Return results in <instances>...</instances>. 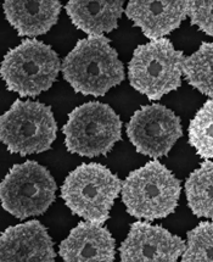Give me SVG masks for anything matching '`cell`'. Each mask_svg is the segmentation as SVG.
I'll list each match as a JSON object with an SVG mask.
<instances>
[{
    "label": "cell",
    "mask_w": 213,
    "mask_h": 262,
    "mask_svg": "<svg viewBox=\"0 0 213 262\" xmlns=\"http://www.w3.org/2000/svg\"><path fill=\"white\" fill-rule=\"evenodd\" d=\"M61 66L52 47L42 40L26 39L6 53L0 73L8 91L20 97H37L52 88Z\"/></svg>",
    "instance_id": "5b68a950"
},
{
    "label": "cell",
    "mask_w": 213,
    "mask_h": 262,
    "mask_svg": "<svg viewBox=\"0 0 213 262\" xmlns=\"http://www.w3.org/2000/svg\"><path fill=\"white\" fill-rule=\"evenodd\" d=\"M127 136L139 154L158 159L183 137L180 117L162 104L144 105L127 123Z\"/></svg>",
    "instance_id": "9c48e42d"
},
{
    "label": "cell",
    "mask_w": 213,
    "mask_h": 262,
    "mask_svg": "<svg viewBox=\"0 0 213 262\" xmlns=\"http://www.w3.org/2000/svg\"><path fill=\"white\" fill-rule=\"evenodd\" d=\"M61 71L75 92L93 97H103L126 78L123 62L105 36L78 40L63 59Z\"/></svg>",
    "instance_id": "6da1fadb"
},
{
    "label": "cell",
    "mask_w": 213,
    "mask_h": 262,
    "mask_svg": "<svg viewBox=\"0 0 213 262\" xmlns=\"http://www.w3.org/2000/svg\"><path fill=\"white\" fill-rule=\"evenodd\" d=\"M122 201L130 216L145 221L166 219L178 207L180 181L157 160L132 171L122 183Z\"/></svg>",
    "instance_id": "7a4b0ae2"
},
{
    "label": "cell",
    "mask_w": 213,
    "mask_h": 262,
    "mask_svg": "<svg viewBox=\"0 0 213 262\" xmlns=\"http://www.w3.org/2000/svg\"><path fill=\"white\" fill-rule=\"evenodd\" d=\"M189 144L202 159H213V99L202 105L189 124Z\"/></svg>",
    "instance_id": "ac0fdd59"
},
{
    "label": "cell",
    "mask_w": 213,
    "mask_h": 262,
    "mask_svg": "<svg viewBox=\"0 0 213 262\" xmlns=\"http://www.w3.org/2000/svg\"><path fill=\"white\" fill-rule=\"evenodd\" d=\"M183 73L192 87L213 99V41H203L195 53L185 57Z\"/></svg>",
    "instance_id": "e0dca14e"
},
{
    "label": "cell",
    "mask_w": 213,
    "mask_h": 262,
    "mask_svg": "<svg viewBox=\"0 0 213 262\" xmlns=\"http://www.w3.org/2000/svg\"><path fill=\"white\" fill-rule=\"evenodd\" d=\"M184 60L183 52L166 38L141 44L128 63L130 85L149 100H160L182 85Z\"/></svg>",
    "instance_id": "277c9868"
},
{
    "label": "cell",
    "mask_w": 213,
    "mask_h": 262,
    "mask_svg": "<svg viewBox=\"0 0 213 262\" xmlns=\"http://www.w3.org/2000/svg\"><path fill=\"white\" fill-rule=\"evenodd\" d=\"M123 0H69L66 12L78 30L89 36H103L119 26Z\"/></svg>",
    "instance_id": "9a60e30c"
},
{
    "label": "cell",
    "mask_w": 213,
    "mask_h": 262,
    "mask_svg": "<svg viewBox=\"0 0 213 262\" xmlns=\"http://www.w3.org/2000/svg\"><path fill=\"white\" fill-rule=\"evenodd\" d=\"M189 17L193 26L213 37V0H190Z\"/></svg>",
    "instance_id": "ffe728a7"
},
{
    "label": "cell",
    "mask_w": 213,
    "mask_h": 262,
    "mask_svg": "<svg viewBox=\"0 0 213 262\" xmlns=\"http://www.w3.org/2000/svg\"><path fill=\"white\" fill-rule=\"evenodd\" d=\"M184 250L185 243L180 236L161 226L136 221L121 244L120 257L123 262H176Z\"/></svg>",
    "instance_id": "30bf717a"
},
{
    "label": "cell",
    "mask_w": 213,
    "mask_h": 262,
    "mask_svg": "<svg viewBox=\"0 0 213 262\" xmlns=\"http://www.w3.org/2000/svg\"><path fill=\"white\" fill-rule=\"evenodd\" d=\"M122 190V182L106 166L89 162L69 172L61 187V198L73 215L104 225Z\"/></svg>",
    "instance_id": "3957f363"
},
{
    "label": "cell",
    "mask_w": 213,
    "mask_h": 262,
    "mask_svg": "<svg viewBox=\"0 0 213 262\" xmlns=\"http://www.w3.org/2000/svg\"><path fill=\"white\" fill-rule=\"evenodd\" d=\"M59 255L66 262H112L116 242L103 225L83 221L60 243Z\"/></svg>",
    "instance_id": "4fadbf2b"
},
{
    "label": "cell",
    "mask_w": 213,
    "mask_h": 262,
    "mask_svg": "<svg viewBox=\"0 0 213 262\" xmlns=\"http://www.w3.org/2000/svg\"><path fill=\"white\" fill-rule=\"evenodd\" d=\"M62 132L67 151L91 159L109 154L122 139V121L110 105L89 101L69 113Z\"/></svg>",
    "instance_id": "8992f818"
},
{
    "label": "cell",
    "mask_w": 213,
    "mask_h": 262,
    "mask_svg": "<svg viewBox=\"0 0 213 262\" xmlns=\"http://www.w3.org/2000/svg\"><path fill=\"white\" fill-rule=\"evenodd\" d=\"M57 123L52 107L31 100H17L0 117V139L11 154L26 156L52 148Z\"/></svg>",
    "instance_id": "52a82bcc"
},
{
    "label": "cell",
    "mask_w": 213,
    "mask_h": 262,
    "mask_svg": "<svg viewBox=\"0 0 213 262\" xmlns=\"http://www.w3.org/2000/svg\"><path fill=\"white\" fill-rule=\"evenodd\" d=\"M55 258L52 236L37 220L9 227L2 233V262H54Z\"/></svg>",
    "instance_id": "8fae6325"
},
{
    "label": "cell",
    "mask_w": 213,
    "mask_h": 262,
    "mask_svg": "<svg viewBox=\"0 0 213 262\" xmlns=\"http://www.w3.org/2000/svg\"><path fill=\"white\" fill-rule=\"evenodd\" d=\"M6 20L20 37L45 34L57 24L61 12L59 0H6L3 4Z\"/></svg>",
    "instance_id": "5bb4252c"
},
{
    "label": "cell",
    "mask_w": 213,
    "mask_h": 262,
    "mask_svg": "<svg viewBox=\"0 0 213 262\" xmlns=\"http://www.w3.org/2000/svg\"><path fill=\"white\" fill-rule=\"evenodd\" d=\"M57 185L48 168L30 160L16 164L0 184L2 206L18 220L40 216L56 199Z\"/></svg>",
    "instance_id": "ba28073f"
},
{
    "label": "cell",
    "mask_w": 213,
    "mask_h": 262,
    "mask_svg": "<svg viewBox=\"0 0 213 262\" xmlns=\"http://www.w3.org/2000/svg\"><path fill=\"white\" fill-rule=\"evenodd\" d=\"M187 206L199 219L213 220V161H203L186 178Z\"/></svg>",
    "instance_id": "2e32d148"
},
{
    "label": "cell",
    "mask_w": 213,
    "mask_h": 262,
    "mask_svg": "<svg viewBox=\"0 0 213 262\" xmlns=\"http://www.w3.org/2000/svg\"><path fill=\"white\" fill-rule=\"evenodd\" d=\"M190 0H130L126 15L146 38L157 40L177 30L189 16Z\"/></svg>",
    "instance_id": "7c38bea8"
},
{
    "label": "cell",
    "mask_w": 213,
    "mask_h": 262,
    "mask_svg": "<svg viewBox=\"0 0 213 262\" xmlns=\"http://www.w3.org/2000/svg\"><path fill=\"white\" fill-rule=\"evenodd\" d=\"M183 262H213V222H201L186 233Z\"/></svg>",
    "instance_id": "d6986e66"
}]
</instances>
